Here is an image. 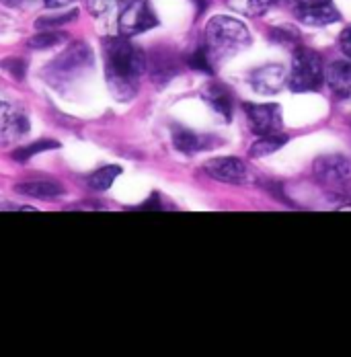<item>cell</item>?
I'll return each instance as SVG.
<instances>
[{
    "mask_svg": "<svg viewBox=\"0 0 351 357\" xmlns=\"http://www.w3.org/2000/svg\"><path fill=\"white\" fill-rule=\"evenodd\" d=\"M105 78L111 95L117 101H132L138 95L146 56L126 36L107 37L103 41Z\"/></svg>",
    "mask_w": 351,
    "mask_h": 357,
    "instance_id": "cell-1",
    "label": "cell"
},
{
    "mask_svg": "<svg viewBox=\"0 0 351 357\" xmlns=\"http://www.w3.org/2000/svg\"><path fill=\"white\" fill-rule=\"evenodd\" d=\"M251 45V33L245 23L234 17L218 15L206 27V47L210 56L226 58Z\"/></svg>",
    "mask_w": 351,
    "mask_h": 357,
    "instance_id": "cell-2",
    "label": "cell"
},
{
    "mask_svg": "<svg viewBox=\"0 0 351 357\" xmlns=\"http://www.w3.org/2000/svg\"><path fill=\"white\" fill-rule=\"evenodd\" d=\"M324 78L322 60L311 47H296L292 58V68L287 74V86L294 93H315Z\"/></svg>",
    "mask_w": 351,
    "mask_h": 357,
    "instance_id": "cell-3",
    "label": "cell"
},
{
    "mask_svg": "<svg viewBox=\"0 0 351 357\" xmlns=\"http://www.w3.org/2000/svg\"><path fill=\"white\" fill-rule=\"evenodd\" d=\"M93 66V52L84 41L70 43L52 64H47L45 76L54 84H66L76 80L84 70Z\"/></svg>",
    "mask_w": 351,
    "mask_h": 357,
    "instance_id": "cell-4",
    "label": "cell"
},
{
    "mask_svg": "<svg viewBox=\"0 0 351 357\" xmlns=\"http://www.w3.org/2000/svg\"><path fill=\"white\" fill-rule=\"evenodd\" d=\"M158 25V17L150 0H130L119 15V33L126 37L140 36Z\"/></svg>",
    "mask_w": 351,
    "mask_h": 357,
    "instance_id": "cell-5",
    "label": "cell"
},
{
    "mask_svg": "<svg viewBox=\"0 0 351 357\" xmlns=\"http://www.w3.org/2000/svg\"><path fill=\"white\" fill-rule=\"evenodd\" d=\"M316 178L329 189H345L351 183V160L341 154H327L315 160Z\"/></svg>",
    "mask_w": 351,
    "mask_h": 357,
    "instance_id": "cell-6",
    "label": "cell"
},
{
    "mask_svg": "<svg viewBox=\"0 0 351 357\" xmlns=\"http://www.w3.org/2000/svg\"><path fill=\"white\" fill-rule=\"evenodd\" d=\"M245 113L248 128L257 136H271L280 134L283 119L281 109L276 103H245Z\"/></svg>",
    "mask_w": 351,
    "mask_h": 357,
    "instance_id": "cell-7",
    "label": "cell"
},
{
    "mask_svg": "<svg viewBox=\"0 0 351 357\" xmlns=\"http://www.w3.org/2000/svg\"><path fill=\"white\" fill-rule=\"evenodd\" d=\"M204 173L220 183H230V185H246L251 183V171L241 158L234 156H218L204 162Z\"/></svg>",
    "mask_w": 351,
    "mask_h": 357,
    "instance_id": "cell-8",
    "label": "cell"
},
{
    "mask_svg": "<svg viewBox=\"0 0 351 357\" xmlns=\"http://www.w3.org/2000/svg\"><path fill=\"white\" fill-rule=\"evenodd\" d=\"M31 123L29 117L10 103H0V148L10 146L27 136Z\"/></svg>",
    "mask_w": 351,
    "mask_h": 357,
    "instance_id": "cell-9",
    "label": "cell"
},
{
    "mask_svg": "<svg viewBox=\"0 0 351 357\" xmlns=\"http://www.w3.org/2000/svg\"><path fill=\"white\" fill-rule=\"evenodd\" d=\"M292 10L300 23H306L313 27H324V25H331L341 19L333 0H320V2H313V4L292 6Z\"/></svg>",
    "mask_w": 351,
    "mask_h": 357,
    "instance_id": "cell-10",
    "label": "cell"
},
{
    "mask_svg": "<svg viewBox=\"0 0 351 357\" xmlns=\"http://www.w3.org/2000/svg\"><path fill=\"white\" fill-rule=\"evenodd\" d=\"M248 84L259 95H276L287 84V74L280 64H267L251 72Z\"/></svg>",
    "mask_w": 351,
    "mask_h": 357,
    "instance_id": "cell-11",
    "label": "cell"
},
{
    "mask_svg": "<svg viewBox=\"0 0 351 357\" xmlns=\"http://www.w3.org/2000/svg\"><path fill=\"white\" fill-rule=\"evenodd\" d=\"M324 78L329 89L339 99H351V60L350 62H333L327 70Z\"/></svg>",
    "mask_w": 351,
    "mask_h": 357,
    "instance_id": "cell-12",
    "label": "cell"
},
{
    "mask_svg": "<svg viewBox=\"0 0 351 357\" xmlns=\"http://www.w3.org/2000/svg\"><path fill=\"white\" fill-rule=\"evenodd\" d=\"M202 97L210 103V107L220 113L226 121L232 119V97L224 84H208L202 93Z\"/></svg>",
    "mask_w": 351,
    "mask_h": 357,
    "instance_id": "cell-13",
    "label": "cell"
},
{
    "mask_svg": "<svg viewBox=\"0 0 351 357\" xmlns=\"http://www.w3.org/2000/svg\"><path fill=\"white\" fill-rule=\"evenodd\" d=\"M146 68H150V76L156 82H167L177 74L175 58L163 52H154L150 58H146Z\"/></svg>",
    "mask_w": 351,
    "mask_h": 357,
    "instance_id": "cell-14",
    "label": "cell"
},
{
    "mask_svg": "<svg viewBox=\"0 0 351 357\" xmlns=\"http://www.w3.org/2000/svg\"><path fill=\"white\" fill-rule=\"evenodd\" d=\"M173 146L183 154H193V152L210 148V142H208V136H200L185 128H175L173 130Z\"/></svg>",
    "mask_w": 351,
    "mask_h": 357,
    "instance_id": "cell-15",
    "label": "cell"
},
{
    "mask_svg": "<svg viewBox=\"0 0 351 357\" xmlns=\"http://www.w3.org/2000/svg\"><path fill=\"white\" fill-rule=\"evenodd\" d=\"M15 191L36 199H52V197H60L64 193V187L50 181H29V183H19Z\"/></svg>",
    "mask_w": 351,
    "mask_h": 357,
    "instance_id": "cell-16",
    "label": "cell"
},
{
    "mask_svg": "<svg viewBox=\"0 0 351 357\" xmlns=\"http://www.w3.org/2000/svg\"><path fill=\"white\" fill-rule=\"evenodd\" d=\"M287 136L283 134H271V136H259V140L251 146V156L253 158H263V156H269L274 152H278L280 148H283L287 144Z\"/></svg>",
    "mask_w": 351,
    "mask_h": 357,
    "instance_id": "cell-17",
    "label": "cell"
},
{
    "mask_svg": "<svg viewBox=\"0 0 351 357\" xmlns=\"http://www.w3.org/2000/svg\"><path fill=\"white\" fill-rule=\"evenodd\" d=\"M278 0H228L230 8L243 13L246 17H263Z\"/></svg>",
    "mask_w": 351,
    "mask_h": 357,
    "instance_id": "cell-18",
    "label": "cell"
},
{
    "mask_svg": "<svg viewBox=\"0 0 351 357\" xmlns=\"http://www.w3.org/2000/svg\"><path fill=\"white\" fill-rule=\"evenodd\" d=\"M119 175H121V169L119 167H103V169H99L97 173H93L89 177V185L95 191H107L113 185V181L119 177Z\"/></svg>",
    "mask_w": 351,
    "mask_h": 357,
    "instance_id": "cell-19",
    "label": "cell"
},
{
    "mask_svg": "<svg viewBox=\"0 0 351 357\" xmlns=\"http://www.w3.org/2000/svg\"><path fill=\"white\" fill-rule=\"evenodd\" d=\"M58 146H60V144L54 142V140H37V142L29 144V146H23V148L15 150L13 158H15V160H19V162H25V160L33 158V156L39 154V152L54 150V148H58Z\"/></svg>",
    "mask_w": 351,
    "mask_h": 357,
    "instance_id": "cell-20",
    "label": "cell"
},
{
    "mask_svg": "<svg viewBox=\"0 0 351 357\" xmlns=\"http://www.w3.org/2000/svg\"><path fill=\"white\" fill-rule=\"evenodd\" d=\"M62 41H66V33H62V31H47L45 29L43 33H37L36 37L29 39V47H33V50H45V47L58 45Z\"/></svg>",
    "mask_w": 351,
    "mask_h": 357,
    "instance_id": "cell-21",
    "label": "cell"
},
{
    "mask_svg": "<svg viewBox=\"0 0 351 357\" xmlns=\"http://www.w3.org/2000/svg\"><path fill=\"white\" fill-rule=\"evenodd\" d=\"M210 52H208V47L206 45H202V47H197L189 58H187V66L189 68H193V70L197 72H206V74H211V64H210Z\"/></svg>",
    "mask_w": 351,
    "mask_h": 357,
    "instance_id": "cell-22",
    "label": "cell"
},
{
    "mask_svg": "<svg viewBox=\"0 0 351 357\" xmlns=\"http://www.w3.org/2000/svg\"><path fill=\"white\" fill-rule=\"evenodd\" d=\"M76 17H78V13H76V10H68V13H64V15H50V17H41V19L37 21V27H39V29L60 27V25L72 23Z\"/></svg>",
    "mask_w": 351,
    "mask_h": 357,
    "instance_id": "cell-23",
    "label": "cell"
},
{
    "mask_svg": "<svg viewBox=\"0 0 351 357\" xmlns=\"http://www.w3.org/2000/svg\"><path fill=\"white\" fill-rule=\"evenodd\" d=\"M269 37L276 41V43H281V45H298V31L292 29V27H276L269 31Z\"/></svg>",
    "mask_w": 351,
    "mask_h": 357,
    "instance_id": "cell-24",
    "label": "cell"
},
{
    "mask_svg": "<svg viewBox=\"0 0 351 357\" xmlns=\"http://www.w3.org/2000/svg\"><path fill=\"white\" fill-rule=\"evenodd\" d=\"M126 0H87V8L93 17H103L111 8L124 4Z\"/></svg>",
    "mask_w": 351,
    "mask_h": 357,
    "instance_id": "cell-25",
    "label": "cell"
},
{
    "mask_svg": "<svg viewBox=\"0 0 351 357\" xmlns=\"http://www.w3.org/2000/svg\"><path fill=\"white\" fill-rule=\"evenodd\" d=\"M0 68H2L4 72H8V74H10V78H15V80H23V78H25V72H27L25 62H23V60H19V58L2 60V62H0Z\"/></svg>",
    "mask_w": 351,
    "mask_h": 357,
    "instance_id": "cell-26",
    "label": "cell"
},
{
    "mask_svg": "<svg viewBox=\"0 0 351 357\" xmlns=\"http://www.w3.org/2000/svg\"><path fill=\"white\" fill-rule=\"evenodd\" d=\"M339 45H341L343 54H345V56L351 60V27L343 29V33H341V37H339Z\"/></svg>",
    "mask_w": 351,
    "mask_h": 357,
    "instance_id": "cell-27",
    "label": "cell"
},
{
    "mask_svg": "<svg viewBox=\"0 0 351 357\" xmlns=\"http://www.w3.org/2000/svg\"><path fill=\"white\" fill-rule=\"evenodd\" d=\"M134 210H163V206L158 204V195H152L144 206H138V208H134Z\"/></svg>",
    "mask_w": 351,
    "mask_h": 357,
    "instance_id": "cell-28",
    "label": "cell"
},
{
    "mask_svg": "<svg viewBox=\"0 0 351 357\" xmlns=\"http://www.w3.org/2000/svg\"><path fill=\"white\" fill-rule=\"evenodd\" d=\"M74 0H43V4L50 6V8H62V6H68Z\"/></svg>",
    "mask_w": 351,
    "mask_h": 357,
    "instance_id": "cell-29",
    "label": "cell"
},
{
    "mask_svg": "<svg viewBox=\"0 0 351 357\" xmlns=\"http://www.w3.org/2000/svg\"><path fill=\"white\" fill-rule=\"evenodd\" d=\"M193 2H197V17L208 8V0H193Z\"/></svg>",
    "mask_w": 351,
    "mask_h": 357,
    "instance_id": "cell-30",
    "label": "cell"
},
{
    "mask_svg": "<svg viewBox=\"0 0 351 357\" xmlns=\"http://www.w3.org/2000/svg\"><path fill=\"white\" fill-rule=\"evenodd\" d=\"M2 2H6V4H10V6H17L21 0H2Z\"/></svg>",
    "mask_w": 351,
    "mask_h": 357,
    "instance_id": "cell-31",
    "label": "cell"
}]
</instances>
